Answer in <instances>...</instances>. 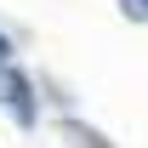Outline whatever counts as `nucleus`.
Here are the masks:
<instances>
[{
    "label": "nucleus",
    "mask_w": 148,
    "mask_h": 148,
    "mask_svg": "<svg viewBox=\"0 0 148 148\" xmlns=\"http://www.w3.org/2000/svg\"><path fill=\"white\" fill-rule=\"evenodd\" d=\"M125 12L131 17H148V0H125Z\"/></svg>",
    "instance_id": "1"
},
{
    "label": "nucleus",
    "mask_w": 148,
    "mask_h": 148,
    "mask_svg": "<svg viewBox=\"0 0 148 148\" xmlns=\"http://www.w3.org/2000/svg\"><path fill=\"white\" fill-rule=\"evenodd\" d=\"M6 57H12V46H6V34H0V69H6Z\"/></svg>",
    "instance_id": "2"
}]
</instances>
